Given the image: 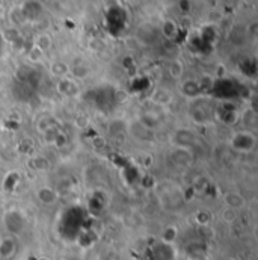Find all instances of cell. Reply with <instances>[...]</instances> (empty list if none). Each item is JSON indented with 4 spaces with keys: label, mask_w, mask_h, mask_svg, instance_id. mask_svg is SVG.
<instances>
[{
    "label": "cell",
    "mask_w": 258,
    "mask_h": 260,
    "mask_svg": "<svg viewBox=\"0 0 258 260\" xmlns=\"http://www.w3.org/2000/svg\"><path fill=\"white\" fill-rule=\"evenodd\" d=\"M36 198L40 203L49 206V204H55L59 198V194L56 192V189L50 188V186H41L38 191H36Z\"/></svg>",
    "instance_id": "ba28073f"
},
{
    "label": "cell",
    "mask_w": 258,
    "mask_h": 260,
    "mask_svg": "<svg viewBox=\"0 0 258 260\" xmlns=\"http://www.w3.org/2000/svg\"><path fill=\"white\" fill-rule=\"evenodd\" d=\"M189 114L195 123L205 124V123H210L216 117V108H213V105L210 102H207L205 99L198 97L194 100Z\"/></svg>",
    "instance_id": "6da1fadb"
},
{
    "label": "cell",
    "mask_w": 258,
    "mask_h": 260,
    "mask_svg": "<svg viewBox=\"0 0 258 260\" xmlns=\"http://www.w3.org/2000/svg\"><path fill=\"white\" fill-rule=\"evenodd\" d=\"M109 132L114 135V136H120V135H124L127 130H129V126H127V123L124 121V120H118V118H115V120H112L110 123H109Z\"/></svg>",
    "instance_id": "44dd1931"
},
{
    "label": "cell",
    "mask_w": 258,
    "mask_h": 260,
    "mask_svg": "<svg viewBox=\"0 0 258 260\" xmlns=\"http://www.w3.org/2000/svg\"><path fill=\"white\" fill-rule=\"evenodd\" d=\"M52 46H53V40H52V37H50L49 34H46V32L38 34V35L35 37V40H33V47L38 49L41 53L49 52V50L52 49Z\"/></svg>",
    "instance_id": "5bb4252c"
},
{
    "label": "cell",
    "mask_w": 258,
    "mask_h": 260,
    "mask_svg": "<svg viewBox=\"0 0 258 260\" xmlns=\"http://www.w3.org/2000/svg\"><path fill=\"white\" fill-rule=\"evenodd\" d=\"M168 74L174 80H180L185 74V64L180 59H174L168 65Z\"/></svg>",
    "instance_id": "e0dca14e"
},
{
    "label": "cell",
    "mask_w": 258,
    "mask_h": 260,
    "mask_svg": "<svg viewBox=\"0 0 258 260\" xmlns=\"http://www.w3.org/2000/svg\"><path fill=\"white\" fill-rule=\"evenodd\" d=\"M195 141V135L189 129H180L175 133V145L180 148H189Z\"/></svg>",
    "instance_id": "4fadbf2b"
},
{
    "label": "cell",
    "mask_w": 258,
    "mask_h": 260,
    "mask_svg": "<svg viewBox=\"0 0 258 260\" xmlns=\"http://www.w3.org/2000/svg\"><path fill=\"white\" fill-rule=\"evenodd\" d=\"M172 100H174V97H172L171 91L166 88H157L151 95V102L159 106H168L172 103Z\"/></svg>",
    "instance_id": "30bf717a"
},
{
    "label": "cell",
    "mask_w": 258,
    "mask_h": 260,
    "mask_svg": "<svg viewBox=\"0 0 258 260\" xmlns=\"http://www.w3.org/2000/svg\"><path fill=\"white\" fill-rule=\"evenodd\" d=\"M17 251V242L12 236H6L0 241V259H11Z\"/></svg>",
    "instance_id": "9c48e42d"
},
{
    "label": "cell",
    "mask_w": 258,
    "mask_h": 260,
    "mask_svg": "<svg viewBox=\"0 0 258 260\" xmlns=\"http://www.w3.org/2000/svg\"><path fill=\"white\" fill-rule=\"evenodd\" d=\"M195 221H196L198 225L207 227V225L211 222V213L207 212V210H198V212L195 213Z\"/></svg>",
    "instance_id": "cb8c5ba5"
},
{
    "label": "cell",
    "mask_w": 258,
    "mask_h": 260,
    "mask_svg": "<svg viewBox=\"0 0 258 260\" xmlns=\"http://www.w3.org/2000/svg\"><path fill=\"white\" fill-rule=\"evenodd\" d=\"M178 6H180V11H181V12L188 14V12H191V9H192V2H191V0H180V2H178Z\"/></svg>",
    "instance_id": "83f0119b"
},
{
    "label": "cell",
    "mask_w": 258,
    "mask_h": 260,
    "mask_svg": "<svg viewBox=\"0 0 258 260\" xmlns=\"http://www.w3.org/2000/svg\"><path fill=\"white\" fill-rule=\"evenodd\" d=\"M160 32L163 35V38L169 40V41H174L178 35V26L174 20H165L162 23V27H160Z\"/></svg>",
    "instance_id": "9a60e30c"
},
{
    "label": "cell",
    "mask_w": 258,
    "mask_h": 260,
    "mask_svg": "<svg viewBox=\"0 0 258 260\" xmlns=\"http://www.w3.org/2000/svg\"><path fill=\"white\" fill-rule=\"evenodd\" d=\"M5 225L9 233H20L24 229V218L20 212L11 210L5 215Z\"/></svg>",
    "instance_id": "277c9868"
},
{
    "label": "cell",
    "mask_w": 258,
    "mask_h": 260,
    "mask_svg": "<svg viewBox=\"0 0 258 260\" xmlns=\"http://www.w3.org/2000/svg\"><path fill=\"white\" fill-rule=\"evenodd\" d=\"M2 38L3 41H8V43H17V40H20V32L17 27H8L3 30Z\"/></svg>",
    "instance_id": "d4e9b609"
},
{
    "label": "cell",
    "mask_w": 258,
    "mask_h": 260,
    "mask_svg": "<svg viewBox=\"0 0 258 260\" xmlns=\"http://www.w3.org/2000/svg\"><path fill=\"white\" fill-rule=\"evenodd\" d=\"M129 130L130 133L133 135V138L140 141V142H146V141H151L154 138V130L148 127L146 124H143L142 121L133 123L129 127Z\"/></svg>",
    "instance_id": "5b68a950"
},
{
    "label": "cell",
    "mask_w": 258,
    "mask_h": 260,
    "mask_svg": "<svg viewBox=\"0 0 258 260\" xmlns=\"http://www.w3.org/2000/svg\"><path fill=\"white\" fill-rule=\"evenodd\" d=\"M69 73L72 74V77H74V79H77V80H83V79H86V77L89 76L91 70H89V67H88V65L76 64L74 67H69Z\"/></svg>",
    "instance_id": "7402d4cb"
},
{
    "label": "cell",
    "mask_w": 258,
    "mask_h": 260,
    "mask_svg": "<svg viewBox=\"0 0 258 260\" xmlns=\"http://www.w3.org/2000/svg\"><path fill=\"white\" fill-rule=\"evenodd\" d=\"M38 260H50V259H49V257H46V256H41Z\"/></svg>",
    "instance_id": "f1b7e54d"
},
{
    "label": "cell",
    "mask_w": 258,
    "mask_h": 260,
    "mask_svg": "<svg viewBox=\"0 0 258 260\" xmlns=\"http://www.w3.org/2000/svg\"><path fill=\"white\" fill-rule=\"evenodd\" d=\"M220 218H222V221H225L227 224H233V222L237 219V210L225 206V209L220 212Z\"/></svg>",
    "instance_id": "484cf974"
},
{
    "label": "cell",
    "mask_w": 258,
    "mask_h": 260,
    "mask_svg": "<svg viewBox=\"0 0 258 260\" xmlns=\"http://www.w3.org/2000/svg\"><path fill=\"white\" fill-rule=\"evenodd\" d=\"M177 236H178L177 227H175V225H169V227H166V229L163 230V233H162V242H163L165 245H171V244L175 242Z\"/></svg>",
    "instance_id": "603a6c76"
},
{
    "label": "cell",
    "mask_w": 258,
    "mask_h": 260,
    "mask_svg": "<svg viewBox=\"0 0 258 260\" xmlns=\"http://www.w3.org/2000/svg\"><path fill=\"white\" fill-rule=\"evenodd\" d=\"M49 71L53 77L56 79H64L69 74V65L64 62V61H53L50 67H49Z\"/></svg>",
    "instance_id": "2e32d148"
},
{
    "label": "cell",
    "mask_w": 258,
    "mask_h": 260,
    "mask_svg": "<svg viewBox=\"0 0 258 260\" xmlns=\"http://www.w3.org/2000/svg\"><path fill=\"white\" fill-rule=\"evenodd\" d=\"M27 56H29V59H30V62H40V61L43 59V56H44V53H41V52H40L38 49H35V47H32Z\"/></svg>",
    "instance_id": "4316f807"
},
{
    "label": "cell",
    "mask_w": 258,
    "mask_h": 260,
    "mask_svg": "<svg viewBox=\"0 0 258 260\" xmlns=\"http://www.w3.org/2000/svg\"><path fill=\"white\" fill-rule=\"evenodd\" d=\"M76 2H85V0H76Z\"/></svg>",
    "instance_id": "f546056e"
},
{
    "label": "cell",
    "mask_w": 258,
    "mask_h": 260,
    "mask_svg": "<svg viewBox=\"0 0 258 260\" xmlns=\"http://www.w3.org/2000/svg\"><path fill=\"white\" fill-rule=\"evenodd\" d=\"M230 144L233 147V150L239 151V153H249L255 148L257 144V136L254 135V132L251 130H242V132H236L231 139Z\"/></svg>",
    "instance_id": "7a4b0ae2"
},
{
    "label": "cell",
    "mask_w": 258,
    "mask_h": 260,
    "mask_svg": "<svg viewBox=\"0 0 258 260\" xmlns=\"http://www.w3.org/2000/svg\"><path fill=\"white\" fill-rule=\"evenodd\" d=\"M27 164H29V167L32 170H36V171H46L50 167V160L47 157H44V156H40V154L32 156Z\"/></svg>",
    "instance_id": "d6986e66"
},
{
    "label": "cell",
    "mask_w": 258,
    "mask_h": 260,
    "mask_svg": "<svg viewBox=\"0 0 258 260\" xmlns=\"http://www.w3.org/2000/svg\"><path fill=\"white\" fill-rule=\"evenodd\" d=\"M56 89L61 95H66V97H72L79 92V85L76 83L74 79L69 77H64L59 79V82L56 83Z\"/></svg>",
    "instance_id": "52a82bcc"
},
{
    "label": "cell",
    "mask_w": 258,
    "mask_h": 260,
    "mask_svg": "<svg viewBox=\"0 0 258 260\" xmlns=\"http://www.w3.org/2000/svg\"><path fill=\"white\" fill-rule=\"evenodd\" d=\"M9 21H11L12 27H17V29L26 23L24 15H23V12H21V8H20V6H14V8L9 11Z\"/></svg>",
    "instance_id": "ffe728a7"
},
{
    "label": "cell",
    "mask_w": 258,
    "mask_h": 260,
    "mask_svg": "<svg viewBox=\"0 0 258 260\" xmlns=\"http://www.w3.org/2000/svg\"><path fill=\"white\" fill-rule=\"evenodd\" d=\"M224 203H225L227 207H231V209H236L237 210V209H240V207L245 206L246 200H245V197L240 194V192L231 191V192H227V194L224 195Z\"/></svg>",
    "instance_id": "8fae6325"
},
{
    "label": "cell",
    "mask_w": 258,
    "mask_h": 260,
    "mask_svg": "<svg viewBox=\"0 0 258 260\" xmlns=\"http://www.w3.org/2000/svg\"><path fill=\"white\" fill-rule=\"evenodd\" d=\"M180 92H181L186 99H189V100H195V99H198V97L202 95L199 82L195 80V79L183 80L181 85H180Z\"/></svg>",
    "instance_id": "8992f818"
},
{
    "label": "cell",
    "mask_w": 258,
    "mask_h": 260,
    "mask_svg": "<svg viewBox=\"0 0 258 260\" xmlns=\"http://www.w3.org/2000/svg\"><path fill=\"white\" fill-rule=\"evenodd\" d=\"M21 8V12L24 15V20L26 23L27 21H38L43 15V11H44V6L38 2V0H26L23 5H20Z\"/></svg>",
    "instance_id": "3957f363"
},
{
    "label": "cell",
    "mask_w": 258,
    "mask_h": 260,
    "mask_svg": "<svg viewBox=\"0 0 258 260\" xmlns=\"http://www.w3.org/2000/svg\"><path fill=\"white\" fill-rule=\"evenodd\" d=\"M53 129H59V124H58V121H56L53 117H43V118H40V120L36 121V130H38L41 135Z\"/></svg>",
    "instance_id": "ac0fdd59"
},
{
    "label": "cell",
    "mask_w": 258,
    "mask_h": 260,
    "mask_svg": "<svg viewBox=\"0 0 258 260\" xmlns=\"http://www.w3.org/2000/svg\"><path fill=\"white\" fill-rule=\"evenodd\" d=\"M216 117H219V120L227 124V126H233L237 123V118H239V114L236 112L234 108H225L222 106V111H217L216 109Z\"/></svg>",
    "instance_id": "7c38bea8"
}]
</instances>
